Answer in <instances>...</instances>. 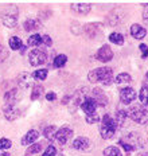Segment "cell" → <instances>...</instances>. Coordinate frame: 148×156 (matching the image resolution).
Wrapping results in <instances>:
<instances>
[{
  "label": "cell",
  "instance_id": "obj_1",
  "mask_svg": "<svg viewBox=\"0 0 148 156\" xmlns=\"http://www.w3.org/2000/svg\"><path fill=\"white\" fill-rule=\"evenodd\" d=\"M89 81L93 83L96 82H102L104 85H109L113 78V71L111 67H97V69L92 70L89 73Z\"/></svg>",
  "mask_w": 148,
  "mask_h": 156
},
{
  "label": "cell",
  "instance_id": "obj_2",
  "mask_svg": "<svg viewBox=\"0 0 148 156\" xmlns=\"http://www.w3.org/2000/svg\"><path fill=\"white\" fill-rule=\"evenodd\" d=\"M127 115L137 124H146L148 121V110L144 105H132L128 108Z\"/></svg>",
  "mask_w": 148,
  "mask_h": 156
},
{
  "label": "cell",
  "instance_id": "obj_3",
  "mask_svg": "<svg viewBox=\"0 0 148 156\" xmlns=\"http://www.w3.org/2000/svg\"><path fill=\"white\" fill-rule=\"evenodd\" d=\"M117 131V125L115 122V119H112L109 115H105L102 117L101 126H100V133H101L102 139H112Z\"/></svg>",
  "mask_w": 148,
  "mask_h": 156
},
{
  "label": "cell",
  "instance_id": "obj_4",
  "mask_svg": "<svg viewBox=\"0 0 148 156\" xmlns=\"http://www.w3.org/2000/svg\"><path fill=\"white\" fill-rule=\"evenodd\" d=\"M28 61H30V65L31 66H42V65L46 63L47 61V55L43 50L41 48H34V50L30 51L28 54Z\"/></svg>",
  "mask_w": 148,
  "mask_h": 156
},
{
  "label": "cell",
  "instance_id": "obj_5",
  "mask_svg": "<svg viewBox=\"0 0 148 156\" xmlns=\"http://www.w3.org/2000/svg\"><path fill=\"white\" fill-rule=\"evenodd\" d=\"M72 136H73V129L70 128V126L65 125V126H62L61 129H58L54 140H55V143L58 145H65L67 143V140H69Z\"/></svg>",
  "mask_w": 148,
  "mask_h": 156
},
{
  "label": "cell",
  "instance_id": "obj_6",
  "mask_svg": "<svg viewBox=\"0 0 148 156\" xmlns=\"http://www.w3.org/2000/svg\"><path fill=\"white\" fill-rule=\"evenodd\" d=\"M136 97H137V93L133 87L127 86V87H124V89L120 90V100L123 104H125V105L132 104L135 100H136Z\"/></svg>",
  "mask_w": 148,
  "mask_h": 156
},
{
  "label": "cell",
  "instance_id": "obj_7",
  "mask_svg": "<svg viewBox=\"0 0 148 156\" xmlns=\"http://www.w3.org/2000/svg\"><path fill=\"white\" fill-rule=\"evenodd\" d=\"M18 86L22 89H28V87L34 86V77L27 71L20 73V76L18 77Z\"/></svg>",
  "mask_w": 148,
  "mask_h": 156
},
{
  "label": "cell",
  "instance_id": "obj_8",
  "mask_svg": "<svg viewBox=\"0 0 148 156\" xmlns=\"http://www.w3.org/2000/svg\"><path fill=\"white\" fill-rule=\"evenodd\" d=\"M112 58H113V51H112V48L109 47L108 44L102 46L97 53H96V59L101 61V62H109Z\"/></svg>",
  "mask_w": 148,
  "mask_h": 156
},
{
  "label": "cell",
  "instance_id": "obj_9",
  "mask_svg": "<svg viewBox=\"0 0 148 156\" xmlns=\"http://www.w3.org/2000/svg\"><path fill=\"white\" fill-rule=\"evenodd\" d=\"M3 112H4L5 120H8V121H14V120H16L20 116V112H19V109L15 105H7L5 104L4 108H3Z\"/></svg>",
  "mask_w": 148,
  "mask_h": 156
},
{
  "label": "cell",
  "instance_id": "obj_10",
  "mask_svg": "<svg viewBox=\"0 0 148 156\" xmlns=\"http://www.w3.org/2000/svg\"><path fill=\"white\" fill-rule=\"evenodd\" d=\"M81 109L86 115H93V113H96V109H97V102H96L92 97H88V98L81 104Z\"/></svg>",
  "mask_w": 148,
  "mask_h": 156
},
{
  "label": "cell",
  "instance_id": "obj_11",
  "mask_svg": "<svg viewBox=\"0 0 148 156\" xmlns=\"http://www.w3.org/2000/svg\"><path fill=\"white\" fill-rule=\"evenodd\" d=\"M19 98H20V94H19L18 89H11L4 94V101L7 105H15L19 101Z\"/></svg>",
  "mask_w": 148,
  "mask_h": 156
},
{
  "label": "cell",
  "instance_id": "obj_12",
  "mask_svg": "<svg viewBox=\"0 0 148 156\" xmlns=\"http://www.w3.org/2000/svg\"><path fill=\"white\" fill-rule=\"evenodd\" d=\"M101 28H102L101 23H90L83 27V31H85V34L89 35V38H96L101 32Z\"/></svg>",
  "mask_w": 148,
  "mask_h": 156
},
{
  "label": "cell",
  "instance_id": "obj_13",
  "mask_svg": "<svg viewBox=\"0 0 148 156\" xmlns=\"http://www.w3.org/2000/svg\"><path fill=\"white\" fill-rule=\"evenodd\" d=\"M92 98L96 102H97V105H101V106H105L108 104V98L107 96L104 94V92H102L101 89H98V87H96V89H93L92 92Z\"/></svg>",
  "mask_w": 148,
  "mask_h": 156
},
{
  "label": "cell",
  "instance_id": "obj_14",
  "mask_svg": "<svg viewBox=\"0 0 148 156\" xmlns=\"http://www.w3.org/2000/svg\"><path fill=\"white\" fill-rule=\"evenodd\" d=\"M73 148L78 149V151H89L90 148V141L86 137H77L73 141Z\"/></svg>",
  "mask_w": 148,
  "mask_h": 156
},
{
  "label": "cell",
  "instance_id": "obj_15",
  "mask_svg": "<svg viewBox=\"0 0 148 156\" xmlns=\"http://www.w3.org/2000/svg\"><path fill=\"white\" fill-rule=\"evenodd\" d=\"M38 137H39V132L35 131V129H31V131H28L23 136V139H22V144L23 145H31L34 141L38 140Z\"/></svg>",
  "mask_w": 148,
  "mask_h": 156
},
{
  "label": "cell",
  "instance_id": "obj_16",
  "mask_svg": "<svg viewBox=\"0 0 148 156\" xmlns=\"http://www.w3.org/2000/svg\"><path fill=\"white\" fill-rule=\"evenodd\" d=\"M121 16H123V12H121L120 9H118V8L113 9V11L109 12V15L107 16L108 24H111V26L118 24V23H120V20H121Z\"/></svg>",
  "mask_w": 148,
  "mask_h": 156
},
{
  "label": "cell",
  "instance_id": "obj_17",
  "mask_svg": "<svg viewBox=\"0 0 148 156\" xmlns=\"http://www.w3.org/2000/svg\"><path fill=\"white\" fill-rule=\"evenodd\" d=\"M146 34H147V31H146V28L143 27V26H140V24H132L131 26V35L135 39H143L144 37H146Z\"/></svg>",
  "mask_w": 148,
  "mask_h": 156
},
{
  "label": "cell",
  "instance_id": "obj_18",
  "mask_svg": "<svg viewBox=\"0 0 148 156\" xmlns=\"http://www.w3.org/2000/svg\"><path fill=\"white\" fill-rule=\"evenodd\" d=\"M92 5L89 3H73L72 4V9L77 14H81V15H85L90 11Z\"/></svg>",
  "mask_w": 148,
  "mask_h": 156
},
{
  "label": "cell",
  "instance_id": "obj_19",
  "mask_svg": "<svg viewBox=\"0 0 148 156\" xmlns=\"http://www.w3.org/2000/svg\"><path fill=\"white\" fill-rule=\"evenodd\" d=\"M26 31H38L42 27V23L39 19H27L23 24Z\"/></svg>",
  "mask_w": 148,
  "mask_h": 156
},
{
  "label": "cell",
  "instance_id": "obj_20",
  "mask_svg": "<svg viewBox=\"0 0 148 156\" xmlns=\"http://www.w3.org/2000/svg\"><path fill=\"white\" fill-rule=\"evenodd\" d=\"M127 112L123 109H118L117 112H116V117H115V122H116V125H117V128H121V126L124 125V122H125V120H127Z\"/></svg>",
  "mask_w": 148,
  "mask_h": 156
},
{
  "label": "cell",
  "instance_id": "obj_21",
  "mask_svg": "<svg viewBox=\"0 0 148 156\" xmlns=\"http://www.w3.org/2000/svg\"><path fill=\"white\" fill-rule=\"evenodd\" d=\"M3 24L8 28H12L18 24V16L16 15H4L3 16Z\"/></svg>",
  "mask_w": 148,
  "mask_h": 156
},
{
  "label": "cell",
  "instance_id": "obj_22",
  "mask_svg": "<svg viewBox=\"0 0 148 156\" xmlns=\"http://www.w3.org/2000/svg\"><path fill=\"white\" fill-rule=\"evenodd\" d=\"M57 132H58V129H57L55 125H49V126H46V128L43 129V135H44V137H46L47 140H54Z\"/></svg>",
  "mask_w": 148,
  "mask_h": 156
},
{
  "label": "cell",
  "instance_id": "obj_23",
  "mask_svg": "<svg viewBox=\"0 0 148 156\" xmlns=\"http://www.w3.org/2000/svg\"><path fill=\"white\" fill-rule=\"evenodd\" d=\"M139 98H140L141 105H144V106L148 105V85L141 86L140 93H139Z\"/></svg>",
  "mask_w": 148,
  "mask_h": 156
},
{
  "label": "cell",
  "instance_id": "obj_24",
  "mask_svg": "<svg viewBox=\"0 0 148 156\" xmlns=\"http://www.w3.org/2000/svg\"><path fill=\"white\" fill-rule=\"evenodd\" d=\"M44 93L43 86L39 85V83H35L33 86V93H31V100H38L42 97V94Z\"/></svg>",
  "mask_w": 148,
  "mask_h": 156
},
{
  "label": "cell",
  "instance_id": "obj_25",
  "mask_svg": "<svg viewBox=\"0 0 148 156\" xmlns=\"http://www.w3.org/2000/svg\"><path fill=\"white\" fill-rule=\"evenodd\" d=\"M115 82L117 83V85H127V83L131 82V76L128 73H121L116 77Z\"/></svg>",
  "mask_w": 148,
  "mask_h": 156
},
{
  "label": "cell",
  "instance_id": "obj_26",
  "mask_svg": "<svg viewBox=\"0 0 148 156\" xmlns=\"http://www.w3.org/2000/svg\"><path fill=\"white\" fill-rule=\"evenodd\" d=\"M104 156H123V154L117 147L111 145V147H107L104 149Z\"/></svg>",
  "mask_w": 148,
  "mask_h": 156
},
{
  "label": "cell",
  "instance_id": "obj_27",
  "mask_svg": "<svg viewBox=\"0 0 148 156\" xmlns=\"http://www.w3.org/2000/svg\"><path fill=\"white\" fill-rule=\"evenodd\" d=\"M8 42H9V47H11L12 50H20V48L23 47V43H22L20 38H18V37H11Z\"/></svg>",
  "mask_w": 148,
  "mask_h": 156
},
{
  "label": "cell",
  "instance_id": "obj_28",
  "mask_svg": "<svg viewBox=\"0 0 148 156\" xmlns=\"http://www.w3.org/2000/svg\"><path fill=\"white\" fill-rule=\"evenodd\" d=\"M109 41H111L112 43L121 46V44L124 43V37L121 34H118V32H112V34L109 35Z\"/></svg>",
  "mask_w": 148,
  "mask_h": 156
},
{
  "label": "cell",
  "instance_id": "obj_29",
  "mask_svg": "<svg viewBox=\"0 0 148 156\" xmlns=\"http://www.w3.org/2000/svg\"><path fill=\"white\" fill-rule=\"evenodd\" d=\"M67 62V57L66 55H63V54H59V55H57L55 58H54V66L55 67H63L66 65Z\"/></svg>",
  "mask_w": 148,
  "mask_h": 156
},
{
  "label": "cell",
  "instance_id": "obj_30",
  "mask_svg": "<svg viewBox=\"0 0 148 156\" xmlns=\"http://www.w3.org/2000/svg\"><path fill=\"white\" fill-rule=\"evenodd\" d=\"M42 43V37L39 34H34L28 38V46H38Z\"/></svg>",
  "mask_w": 148,
  "mask_h": 156
},
{
  "label": "cell",
  "instance_id": "obj_31",
  "mask_svg": "<svg viewBox=\"0 0 148 156\" xmlns=\"http://www.w3.org/2000/svg\"><path fill=\"white\" fill-rule=\"evenodd\" d=\"M33 77L35 78V80H38V81H44L47 78V70L46 69H39V70H37L35 73L33 74Z\"/></svg>",
  "mask_w": 148,
  "mask_h": 156
},
{
  "label": "cell",
  "instance_id": "obj_32",
  "mask_svg": "<svg viewBox=\"0 0 148 156\" xmlns=\"http://www.w3.org/2000/svg\"><path fill=\"white\" fill-rule=\"evenodd\" d=\"M42 151V144L39 143H35V144H31L30 148H28V154L30 155H34V154H38V152Z\"/></svg>",
  "mask_w": 148,
  "mask_h": 156
},
{
  "label": "cell",
  "instance_id": "obj_33",
  "mask_svg": "<svg viewBox=\"0 0 148 156\" xmlns=\"http://www.w3.org/2000/svg\"><path fill=\"white\" fill-rule=\"evenodd\" d=\"M11 145H12L11 140H8V139H5V137L0 139V149H2V151H5V149L11 148Z\"/></svg>",
  "mask_w": 148,
  "mask_h": 156
},
{
  "label": "cell",
  "instance_id": "obj_34",
  "mask_svg": "<svg viewBox=\"0 0 148 156\" xmlns=\"http://www.w3.org/2000/svg\"><path fill=\"white\" fill-rule=\"evenodd\" d=\"M85 120L88 124H96V122L100 121V116H97L96 113H93V115H86Z\"/></svg>",
  "mask_w": 148,
  "mask_h": 156
},
{
  "label": "cell",
  "instance_id": "obj_35",
  "mask_svg": "<svg viewBox=\"0 0 148 156\" xmlns=\"http://www.w3.org/2000/svg\"><path fill=\"white\" fill-rule=\"evenodd\" d=\"M55 155H57V148L54 145H49L42 156H55Z\"/></svg>",
  "mask_w": 148,
  "mask_h": 156
},
{
  "label": "cell",
  "instance_id": "obj_36",
  "mask_svg": "<svg viewBox=\"0 0 148 156\" xmlns=\"http://www.w3.org/2000/svg\"><path fill=\"white\" fill-rule=\"evenodd\" d=\"M118 144H120L121 147H123V148H124L127 152H133V151H135V148L132 147V145L129 144V143H127V141H125L124 139H121V140L118 141Z\"/></svg>",
  "mask_w": 148,
  "mask_h": 156
},
{
  "label": "cell",
  "instance_id": "obj_37",
  "mask_svg": "<svg viewBox=\"0 0 148 156\" xmlns=\"http://www.w3.org/2000/svg\"><path fill=\"white\" fill-rule=\"evenodd\" d=\"M7 57H8V51H7V48L3 46V44H0V63H2L3 61L7 59Z\"/></svg>",
  "mask_w": 148,
  "mask_h": 156
},
{
  "label": "cell",
  "instance_id": "obj_38",
  "mask_svg": "<svg viewBox=\"0 0 148 156\" xmlns=\"http://www.w3.org/2000/svg\"><path fill=\"white\" fill-rule=\"evenodd\" d=\"M140 50H141V57L143 58H147L148 57V46L144 43L140 44Z\"/></svg>",
  "mask_w": 148,
  "mask_h": 156
},
{
  "label": "cell",
  "instance_id": "obj_39",
  "mask_svg": "<svg viewBox=\"0 0 148 156\" xmlns=\"http://www.w3.org/2000/svg\"><path fill=\"white\" fill-rule=\"evenodd\" d=\"M42 43H44L46 46H51V44H53V41H51V38L49 35H43V37H42Z\"/></svg>",
  "mask_w": 148,
  "mask_h": 156
},
{
  "label": "cell",
  "instance_id": "obj_40",
  "mask_svg": "<svg viewBox=\"0 0 148 156\" xmlns=\"http://www.w3.org/2000/svg\"><path fill=\"white\" fill-rule=\"evenodd\" d=\"M46 100H47V101H55V100H57V94L54 93V92L47 93L46 94Z\"/></svg>",
  "mask_w": 148,
  "mask_h": 156
},
{
  "label": "cell",
  "instance_id": "obj_41",
  "mask_svg": "<svg viewBox=\"0 0 148 156\" xmlns=\"http://www.w3.org/2000/svg\"><path fill=\"white\" fill-rule=\"evenodd\" d=\"M143 19H144V22H146V23H148V7L144 9V12H143Z\"/></svg>",
  "mask_w": 148,
  "mask_h": 156
},
{
  "label": "cell",
  "instance_id": "obj_42",
  "mask_svg": "<svg viewBox=\"0 0 148 156\" xmlns=\"http://www.w3.org/2000/svg\"><path fill=\"white\" fill-rule=\"evenodd\" d=\"M0 156H9V155L5 151H2V149H0Z\"/></svg>",
  "mask_w": 148,
  "mask_h": 156
},
{
  "label": "cell",
  "instance_id": "obj_43",
  "mask_svg": "<svg viewBox=\"0 0 148 156\" xmlns=\"http://www.w3.org/2000/svg\"><path fill=\"white\" fill-rule=\"evenodd\" d=\"M146 77H147V78H148V71H147V74H146Z\"/></svg>",
  "mask_w": 148,
  "mask_h": 156
},
{
  "label": "cell",
  "instance_id": "obj_44",
  "mask_svg": "<svg viewBox=\"0 0 148 156\" xmlns=\"http://www.w3.org/2000/svg\"><path fill=\"white\" fill-rule=\"evenodd\" d=\"M144 156H148V154H146V155H144Z\"/></svg>",
  "mask_w": 148,
  "mask_h": 156
},
{
  "label": "cell",
  "instance_id": "obj_45",
  "mask_svg": "<svg viewBox=\"0 0 148 156\" xmlns=\"http://www.w3.org/2000/svg\"><path fill=\"white\" fill-rule=\"evenodd\" d=\"M58 156H63V155H58Z\"/></svg>",
  "mask_w": 148,
  "mask_h": 156
},
{
  "label": "cell",
  "instance_id": "obj_46",
  "mask_svg": "<svg viewBox=\"0 0 148 156\" xmlns=\"http://www.w3.org/2000/svg\"><path fill=\"white\" fill-rule=\"evenodd\" d=\"M147 133H148V129H147Z\"/></svg>",
  "mask_w": 148,
  "mask_h": 156
}]
</instances>
